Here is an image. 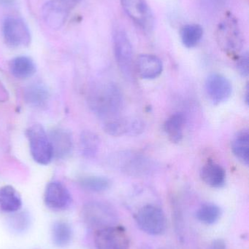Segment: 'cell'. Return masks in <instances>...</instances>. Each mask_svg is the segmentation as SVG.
I'll use <instances>...</instances> for the list:
<instances>
[{"mask_svg":"<svg viewBox=\"0 0 249 249\" xmlns=\"http://www.w3.org/2000/svg\"><path fill=\"white\" fill-rule=\"evenodd\" d=\"M44 200L51 210H66L72 204V196L68 189L59 181H52L45 188Z\"/></svg>","mask_w":249,"mask_h":249,"instance_id":"12","label":"cell"},{"mask_svg":"<svg viewBox=\"0 0 249 249\" xmlns=\"http://www.w3.org/2000/svg\"><path fill=\"white\" fill-rule=\"evenodd\" d=\"M137 226L146 233L160 235L167 229V219L162 209L153 205L143 206L136 215Z\"/></svg>","mask_w":249,"mask_h":249,"instance_id":"7","label":"cell"},{"mask_svg":"<svg viewBox=\"0 0 249 249\" xmlns=\"http://www.w3.org/2000/svg\"><path fill=\"white\" fill-rule=\"evenodd\" d=\"M89 103L102 123L123 116L124 95L115 83H104L96 87L89 96Z\"/></svg>","mask_w":249,"mask_h":249,"instance_id":"1","label":"cell"},{"mask_svg":"<svg viewBox=\"0 0 249 249\" xmlns=\"http://www.w3.org/2000/svg\"><path fill=\"white\" fill-rule=\"evenodd\" d=\"M135 70L143 80H154L162 74L163 64L156 55L142 54L136 60Z\"/></svg>","mask_w":249,"mask_h":249,"instance_id":"14","label":"cell"},{"mask_svg":"<svg viewBox=\"0 0 249 249\" xmlns=\"http://www.w3.org/2000/svg\"><path fill=\"white\" fill-rule=\"evenodd\" d=\"M22 207V200L14 187L10 185L0 188V209L6 213H16Z\"/></svg>","mask_w":249,"mask_h":249,"instance_id":"18","label":"cell"},{"mask_svg":"<svg viewBox=\"0 0 249 249\" xmlns=\"http://www.w3.org/2000/svg\"><path fill=\"white\" fill-rule=\"evenodd\" d=\"M200 177L205 184L213 188H220L226 181V171L215 162H208L200 171Z\"/></svg>","mask_w":249,"mask_h":249,"instance_id":"16","label":"cell"},{"mask_svg":"<svg viewBox=\"0 0 249 249\" xmlns=\"http://www.w3.org/2000/svg\"><path fill=\"white\" fill-rule=\"evenodd\" d=\"M114 56L118 69L126 79L131 80L133 71V51L131 42L125 31L115 26L113 32Z\"/></svg>","mask_w":249,"mask_h":249,"instance_id":"5","label":"cell"},{"mask_svg":"<svg viewBox=\"0 0 249 249\" xmlns=\"http://www.w3.org/2000/svg\"><path fill=\"white\" fill-rule=\"evenodd\" d=\"M210 249H227V245L225 241L222 239H217L212 243Z\"/></svg>","mask_w":249,"mask_h":249,"instance_id":"29","label":"cell"},{"mask_svg":"<svg viewBox=\"0 0 249 249\" xmlns=\"http://www.w3.org/2000/svg\"><path fill=\"white\" fill-rule=\"evenodd\" d=\"M70 8L65 0H50L42 7V17L51 29H59L67 20Z\"/></svg>","mask_w":249,"mask_h":249,"instance_id":"13","label":"cell"},{"mask_svg":"<svg viewBox=\"0 0 249 249\" xmlns=\"http://www.w3.org/2000/svg\"><path fill=\"white\" fill-rule=\"evenodd\" d=\"M112 165L131 177H146L156 170V164L150 158L143 154L129 151L115 154L112 157Z\"/></svg>","mask_w":249,"mask_h":249,"instance_id":"2","label":"cell"},{"mask_svg":"<svg viewBox=\"0 0 249 249\" xmlns=\"http://www.w3.org/2000/svg\"><path fill=\"white\" fill-rule=\"evenodd\" d=\"M3 35L6 43L13 48L28 46L31 35L25 22L16 17H8L3 23Z\"/></svg>","mask_w":249,"mask_h":249,"instance_id":"9","label":"cell"},{"mask_svg":"<svg viewBox=\"0 0 249 249\" xmlns=\"http://www.w3.org/2000/svg\"><path fill=\"white\" fill-rule=\"evenodd\" d=\"M216 41L222 51L230 55H236L244 48V39L235 18L228 16L218 26Z\"/></svg>","mask_w":249,"mask_h":249,"instance_id":"3","label":"cell"},{"mask_svg":"<svg viewBox=\"0 0 249 249\" xmlns=\"http://www.w3.org/2000/svg\"><path fill=\"white\" fill-rule=\"evenodd\" d=\"M82 217L89 228L96 231L108 227L115 226L118 215L115 209L104 202L92 201L82 209Z\"/></svg>","mask_w":249,"mask_h":249,"instance_id":"4","label":"cell"},{"mask_svg":"<svg viewBox=\"0 0 249 249\" xmlns=\"http://www.w3.org/2000/svg\"><path fill=\"white\" fill-rule=\"evenodd\" d=\"M221 209L213 203H206L199 208L196 217L205 225H213L220 219Z\"/></svg>","mask_w":249,"mask_h":249,"instance_id":"25","label":"cell"},{"mask_svg":"<svg viewBox=\"0 0 249 249\" xmlns=\"http://www.w3.org/2000/svg\"><path fill=\"white\" fill-rule=\"evenodd\" d=\"M79 184L82 188L87 191L92 192V193H102L110 188L111 183L106 177L92 176V177L82 178Z\"/></svg>","mask_w":249,"mask_h":249,"instance_id":"26","label":"cell"},{"mask_svg":"<svg viewBox=\"0 0 249 249\" xmlns=\"http://www.w3.org/2000/svg\"><path fill=\"white\" fill-rule=\"evenodd\" d=\"M185 115L182 112H175L170 116L164 124V130L172 143H179L184 137Z\"/></svg>","mask_w":249,"mask_h":249,"instance_id":"17","label":"cell"},{"mask_svg":"<svg viewBox=\"0 0 249 249\" xmlns=\"http://www.w3.org/2000/svg\"><path fill=\"white\" fill-rule=\"evenodd\" d=\"M249 58L248 53L243 54L237 61V70L242 77H247L249 73Z\"/></svg>","mask_w":249,"mask_h":249,"instance_id":"28","label":"cell"},{"mask_svg":"<svg viewBox=\"0 0 249 249\" xmlns=\"http://www.w3.org/2000/svg\"><path fill=\"white\" fill-rule=\"evenodd\" d=\"M203 28L200 25L195 23L186 25L181 29V41L187 48H194L198 45L203 37Z\"/></svg>","mask_w":249,"mask_h":249,"instance_id":"24","label":"cell"},{"mask_svg":"<svg viewBox=\"0 0 249 249\" xmlns=\"http://www.w3.org/2000/svg\"><path fill=\"white\" fill-rule=\"evenodd\" d=\"M48 91L42 83H35L26 89L25 99L29 105L42 107L48 100Z\"/></svg>","mask_w":249,"mask_h":249,"instance_id":"23","label":"cell"},{"mask_svg":"<svg viewBox=\"0 0 249 249\" xmlns=\"http://www.w3.org/2000/svg\"><path fill=\"white\" fill-rule=\"evenodd\" d=\"M205 90L209 100L213 105L227 102L232 93V86L225 76L219 73L209 74L205 82Z\"/></svg>","mask_w":249,"mask_h":249,"instance_id":"10","label":"cell"},{"mask_svg":"<svg viewBox=\"0 0 249 249\" xmlns=\"http://www.w3.org/2000/svg\"><path fill=\"white\" fill-rule=\"evenodd\" d=\"M127 16L146 32L153 29V18L146 0H121Z\"/></svg>","mask_w":249,"mask_h":249,"instance_id":"11","label":"cell"},{"mask_svg":"<svg viewBox=\"0 0 249 249\" xmlns=\"http://www.w3.org/2000/svg\"><path fill=\"white\" fill-rule=\"evenodd\" d=\"M96 249H129L130 238L122 227H108L97 230L94 237Z\"/></svg>","mask_w":249,"mask_h":249,"instance_id":"8","label":"cell"},{"mask_svg":"<svg viewBox=\"0 0 249 249\" xmlns=\"http://www.w3.org/2000/svg\"><path fill=\"white\" fill-rule=\"evenodd\" d=\"M65 1H67L70 6H72L76 4V3H77V1H79V0H65Z\"/></svg>","mask_w":249,"mask_h":249,"instance_id":"30","label":"cell"},{"mask_svg":"<svg viewBox=\"0 0 249 249\" xmlns=\"http://www.w3.org/2000/svg\"><path fill=\"white\" fill-rule=\"evenodd\" d=\"M232 151L238 160L248 166L249 163V133L248 129L240 130L232 142Z\"/></svg>","mask_w":249,"mask_h":249,"instance_id":"19","label":"cell"},{"mask_svg":"<svg viewBox=\"0 0 249 249\" xmlns=\"http://www.w3.org/2000/svg\"><path fill=\"white\" fill-rule=\"evenodd\" d=\"M10 71L16 78L26 79L35 74L36 66L29 57L22 55L10 61Z\"/></svg>","mask_w":249,"mask_h":249,"instance_id":"20","label":"cell"},{"mask_svg":"<svg viewBox=\"0 0 249 249\" xmlns=\"http://www.w3.org/2000/svg\"><path fill=\"white\" fill-rule=\"evenodd\" d=\"M73 232L68 222L58 221L53 225L52 240L57 247L63 248L67 247L73 239Z\"/></svg>","mask_w":249,"mask_h":249,"instance_id":"21","label":"cell"},{"mask_svg":"<svg viewBox=\"0 0 249 249\" xmlns=\"http://www.w3.org/2000/svg\"><path fill=\"white\" fill-rule=\"evenodd\" d=\"M80 149L83 156L93 158L99 151L100 141L97 135L90 130H85L80 135Z\"/></svg>","mask_w":249,"mask_h":249,"instance_id":"22","label":"cell"},{"mask_svg":"<svg viewBox=\"0 0 249 249\" xmlns=\"http://www.w3.org/2000/svg\"><path fill=\"white\" fill-rule=\"evenodd\" d=\"M31 225V218L25 212L16 213L8 219V225L13 232L21 233L29 229Z\"/></svg>","mask_w":249,"mask_h":249,"instance_id":"27","label":"cell"},{"mask_svg":"<svg viewBox=\"0 0 249 249\" xmlns=\"http://www.w3.org/2000/svg\"><path fill=\"white\" fill-rule=\"evenodd\" d=\"M48 137L54 158L63 159L70 155L73 146V137L70 132L63 128L54 129Z\"/></svg>","mask_w":249,"mask_h":249,"instance_id":"15","label":"cell"},{"mask_svg":"<svg viewBox=\"0 0 249 249\" xmlns=\"http://www.w3.org/2000/svg\"><path fill=\"white\" fill-rule=\"evenodd\" d=\"M31 155L35 162L40 165H48L52 160V146L45 129L39 124H35L26 130Z\"/></svg>","mask_w":249,"mask_h":249,"instance_id":"6","label":"cell"}]
</instances>
